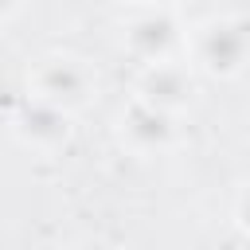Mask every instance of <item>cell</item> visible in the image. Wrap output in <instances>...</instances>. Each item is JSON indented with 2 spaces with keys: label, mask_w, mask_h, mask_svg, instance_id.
<instances>
[{
  "label": "cell",
  "mask_w": 250,
  "mask_h": 250,
  "mask_svg": "<svg viewBox=\"0 0 250 250\" xmlns=\"http://www.w3.org/2000/svg\"><path fill=\"white\" fill-rule=\"evenodd\" d=\"M188 66L203 78L230 82L246 74L250 66V16L246 12H223L207 16L195 27H188Z\"/></svg>",
  "instance_id": "cell-1"
},
{
  "label": "cell",
  "mask_w": 250,
  "mask_h": 250,
  "mask_svg": "<svg viewBox=\"0 0 250 250\" xmlns=\"http://www.w3.org/2000/svg\"><path fill=\"white\" fill-rule=\"evenodd\" d=\"M23 90H27V102H39V105H51V109H62V113L74 117V113L94 105V98H98V70L82 55L47 51V55L27 62Z\"/></svg>",
  "instance_id": "cell-2"
},
{
  "label": "cell",
  "mask_w": 250,
  "mask_h": 250,
  "mask_svg": "<svg viewBox=\"0 0 250 250\" xmlns=\"http://www.w3.org/2000/svg\"><path fill=\"white\" fill-rule=\"evenodd\" d=\"M121 47L141 66L184 59L188 23L176 4H133L121 12Z\"/></svg>",
  "instance_id": "cell-3"
},
{
  "label": "cell",
  "mask_w": 250,
  "mask_h": 250,
  "mask_svg": "<svg viewBox=\"0 0 250 250\" xmlns=\"http://www.w3.org/2000/svg\"><path fill=\"white\" fill-rule=\"evenodd\" d=\"M117 141H121V148H125L129 156H137V160H156V156H168V152L180 148L184 125H180V117L160 113V109H152V105H145V102L133 98V102L117 113Z\"/></svg>",
  "instance_id": "cell-4"
},
{
  "label": "cell",
  "mask_w": 250,
  "mask_h": 250,
  "mask_svg": "<svg viewBox=\"0 0 250 250\" xmlns=\"http://www.w3.org/2000/svg\"><path fill=\"white\" fill-rule=\"evenodd\" d=\"M137 102L160 109V113H172V117H184L195 98H199V74L188 66V59H172V62H156V66H141L137 74Z\"/></svg>",
  "instance_id": "cell-5"
},
{
  "label": "cell",
  "mask_w": 250,
  "mask_h": 250,
  "mask_svg": "<svg viewBox=\"0 0 250 250\" xmlns=\"http://www.w3.org/2000/svg\"><path fill=\"white\" fill-rule=\"evenodd\" d=\"M8 129L16 137V145H23L27 152H39V156H55L70 145L74 137V117L62 113V109H51V105H39V102H20V109L8 117Z\"/></svg>",
  "instance_id": "cell-6"
},
{
  "label": "cell",
  "mask_w": 250,
  "mask_h": 250,
  "mask_svg": "<svg viewBox=\"0 0 250 250\" xmlns=\"http://www.w3.org/2000/svg\"><path fill=\"white\" fill-rule=\"evenodd\" d=\"M230 219H234V227L250 238V180L238 184V191H234V199H230Z\"/></svg>",
  "instance_id": "cell-7"
},
{
  "label": "cell",
  "mask_w": 250,
  "mask_h": 250,
  "mask_svg": "<svg viewBox=\"0 0 250 250\" xmlns=\"http://www.w3.org/2000/svg\"><path fill=\"white\" fill-rule=\"evenodd\" d=\"M16 16H20V8H16V4H0V27H4L8 20H16Z\"/></svg>",
  "instance_id": "cell-8"
}]
</instances>
